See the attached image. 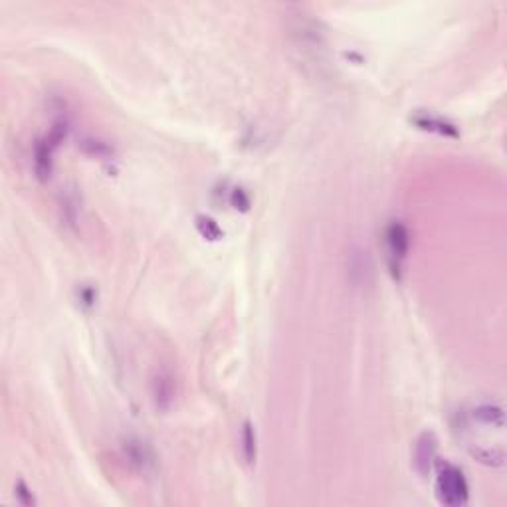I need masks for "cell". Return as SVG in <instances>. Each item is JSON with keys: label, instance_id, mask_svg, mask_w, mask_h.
Wrapping results in <instances>:
<instances>
[{"label": "cell", "instance_id": "1", "mask_svg": "<svg viewBox=\"0 0 507 507\" xmlns=\"http://www.w3.org/2000/svg\"><path fill=\"white\" fill-rule=\"evenodd\" d=\"M436 498L440 503L448 507H460L464 506L468 498H470V486L468 480L464 476V471L454 466V464H442L438 468V476H436Z\"/></svg>", "mask_w": 507, "mask_h": 507}, {"label": "cell", "instance_id": "2", "mask_svg": "<svg viewBox=\"0 0 507 507\" xmlns=\"http://www.w3.org/2000/svg\"><path fill=\"white\" fill-rule=\"evenodd\" d=\"M385 244H387L390 269L398 274L402 262L408 256V250H410V234L406 230L405 224H400V222L388 224L387 230H385Z\"/></svg>", "mask_w": 507, "mask_h": 507}, {"label": "cell", "instance_id": "3", "mask_svg": "<svg viewBox=\"0 0 507 507\" xmlns=\"http://www.w3.org/2000/svg\"><path fill=\"white\" fill-rule=\"evenodd\" d=\"M415 123L420 127V129L434 131V133H438V135H446V137H456V135H458V131H456L454 125H450L448 121L442 119V117H438V115L426 113V111H422V113L416 115Z\"/></svg>", "mask_w": 507, "mask_h": 507}, {"label": "cell", "instance_id": "4", "mask_svg": "<svg viewBox=\"0 0 507 507\" xmlns=\"http://www.w3.org/2000/svg\"><path fill=\"white\" fill-rule=\"evenodd\" d=\"M434 456H436V440H434L432 434L425 432L416 444V466H418V470L422 474L430 470Z\"/></svg>", "mask_w": 507, "mask_h": 507}, {"label": "cell", "instance_id": "5", "mask_svg": "<svg viewBox=\"0 0 507 507\" xmlns=\"http://www.w3.org/2000/svg\"><path fill=\"white\" fill-rule=\"evenodd\" d=\"M242 440H244V456H246V460L252 464V461L256 460V434H254V430H252V426L250 425L244 426Z\"/></svg>", "mask_w": 507, "mask_h": 507}]
</instances>
